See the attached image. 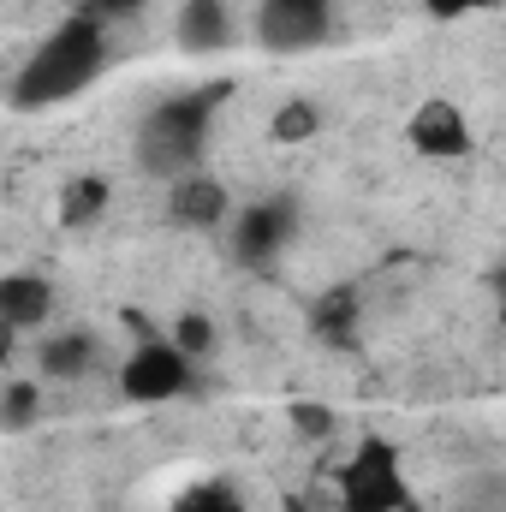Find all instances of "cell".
<instances>
[{"mask_svg":"<svg viewBox=\"0 0 506 512\" xmlns=\"http://www.w3.org/2000/svg\"><path fill=\"white\" fill-rule=\"evenodd\" d=\"M108 66H114V36H108V24L72 12V18H60V24L24 54V66H12L6 108H12V114H42V108L78 102L90 84H102Z\"/></svg>","mask_w":506,"mask_h":512,"instance_id":"1","label":"cell"},{"mask_svg":"<svg viewBox=\"0 0 506 512\" xmlns=\"http://www.w3.org/2000/svg\"><path fill=\"white\" fill-rule=\"evenodd\" d=\"M227 96H233V78H203V84H191V90L155 102V108L143 114L137 137H131L137 167H143L149 179H161V185L197 173L203 155H209V137H215V120H221Z\"/></svg>","mask_w":506,"mask_h":512,"instance_id":"2","label":"cell"},{"mask_svg":"<svg viewBox=\"0 0 506 512\" xmlns=\"http://www.w3.org/2000/svg\"><path fill=\"white\" fill-rule=\"evenodd\" d=\"M334 501H340V512H417L405 453L387 435H364L334 465Z\"/></svg>","mask_w":506,"mask_h":512,"instance_id":"3","label":"cell"},{"mask_svg":"<svg viewBox=\"0 0 506 512\" xmlns=\"http://www.w3.org/2000/svg\"><path fill=\"white\" fill-rule=\"evenodd\" d=\"M298 227H304V203L292 191H268L256 203H239V215L227 227V256L245 274H274L280 256L298 245Z\"/></svg>","mask_w":506,"mask_h":512,"instance_id":"4","label":"cell"},{"mask_svg":"<svg viewBox=\"0 0 506 512\" xmlns=\"http://www.w3.org/2000/svg\"><path fill=\"white\" fill-rule=\"evenodd\" d=\"M120 399L126 405H167V399H185L197 387V358H185L173 346V334H143L120 364Z\"/></svg>","mask_w":506,"mask_h":512,"instance_id":"5","label":"cell"},{"mask_svg":"<svg viewBox=\"0 0 506 512\" xmlns=\"http://www.w3.org/2000/svg\"><path fill=\"white\" fill-rule=\"evenodd\" d=\"M334 36V0H256V42L268 54H310Z\"/></svg>","mask_w":506,"mask_h":512,"instance_id":"6","label":"cell"},{"mask_svg":"<svg viewBox=\"0 0 506 512\" xmlns=\"http://www.w3.org/2000/svg\"><path fill=\"white\" fill-rule=\"evenodd\" d=\"M161 215H167V227H179V233H227L233 215H239V203H233L227 179H215L209 167H197V173H185V179L167 185Z\"/></svg>","mask_w":506,"mask_h":512,"instance_id":"7","label":"cell"},{"mask_svg":"<svg viewBox=\"0 0 506 512\" xmlns=\"http://www.w3.org/2000/svg\"><path fill=\"white\" fill-rule=\"evenodd\" d=\"M405 143H411V155H423V161H465V155L477 149V131H471V120H465L459 102L429 96V102L411 108Z\"/></svg>","mask_w":506,"mask_h":512,"instance_id":"8","label":"cell"},{"mask_svg":"<svg viewBox=\"0 0 506 512\" xmlns=\"http://www.w3.org/2000/svg\"><path fill=\"white\" fill-rule=\"evenodd\" d=\"M60 310V286L36 268L0 274V328L6 334H48V316Z\"/></svg>","mask_w":506,"mask_h":512,"instance_id":"9","label":"cell"},{"mask_svg":"<svg viewBox=\"0 0 506 512\" xmlns=\"http://www.w3.org/2000/svg\"><path fill=\"white\" fill-rule=\"evenodd\" d=\"M233 36H239V24H233V6H227V0H179V12H173V42H179V54L215 60V54L233 48Z\"/></svg>","mask_w":506,"mask_h":512,"instance_id":"10","label":"cell"},{"mask_svg":"<svg viewBox=\"0 0 506 512\" xmlns=\"http://www.w3.org/2000/svg\"><path fill=\"white\" fill-rule=\"evenodd\" d=\"M96 334L90 328H60V334H42V346H36V376L54 387H72L84 382L90 370H96Z\"/></svg>","mask_w":506,"mask_h":512,"instance_id":"11","label":"cell"},{"mask_svg":"<svg viewBox=\"0 0 506 512\" xmlns=\"http://www.w3.org/2000/svg\"><path fill=\"white\" fill-rule=\"evenodd\" d=\"M358 316H364V304H358V286L352 280L310 298V334L322 346H334V352H358Z\"/></svg>","mask_w":506,"mask_h":512,"instance_id":"12","label":"cell"},{"mask_svg":"<svg viewBox=\"0 0 506 512\" xmlns=\"http://www.w3.org/2000/svg\"><path fill=\"white\" fill-rule=\"evenodd\" d=\"M108 203H114V179H102V173H72V179L60 185V197H54V221H60L66 233H90V227L108 215Z\"/></svg>","mask_w":506,"mask_h":512,"instance_id":"13","label":"cell"},{"mask_svg":"<svg viewBox=\"0 0 506 512\" xmlns=\"http://www.w3.org/2000/svg\"><path fill=\"white\" fill-rule=\"evenodd\" d=\"M48 411V382L42 376H6L0 387V435H30Z\"/></svg>","mask_w":506,"mask_h":512,"instance_id":"14","label":"cell"},{"mask_svg":"<svg viewBox=\"0 0 506 512\" xmlns=\"http://www.w3.org/2000/svg\"><path fill=\"white\" fill-rule=\"evenodd\" d=\"M167 512H251V507H245V489L233 477H191L167 501Z\"/></svg>","mask_w":506,"mask_h":512,"instance_id":"15","label":"cell"},{"mask_svg":"<svg viewBox=\"0 0 506 512\" xmlns=\"http://www.w3.org/2000/svg\"><path fill=\"white\" fill-rule=\"evenodd\" d=\"M167 334H173V346H179L185 358H197V364H209V358L221 352V328H215V316H209L203 304H191V310H179Z\"/></svg>","mask_w":506,"mask_h":512,"instance_id":"16","label":"cell"},{"mask_svg":"<svg viewBox=\"0 0 506 512\" xmlns=\"http://www.w3.org/2000/svg\"><path fill=\"white\" fill-rule=\"evenodd\" d=\"M316 131H322V108L304 102V96L280 102L274 120H268V137H274V143H304V137H316Z\"/></svg>","mask_w":506,"mask_h":512,"instance_id":"17","label":"cell"},{"mask_svg":"<svg viewBox=\"0 0 506 512\" xmlns=\"http://www.w3.org/2000/svg\"><path fill=\"white\" fill-rule=\"evenodd\" d=\"M286 423H292L304 441H334V429H340L334 405H316V399H286Z\"/></svg>","mask_w":506,"mask_h":512,"instance_id":"18","label":"cell"},{"mask_svg":"<svg viewBox=\"0 0 506 512\" xmlns=\"http://www.w3.org/2000/svg\"><path fill=\"white\" fill-rule=\"evenodd\" d=\"M78 12L114 30V24H131V18H143V12H149V0H78Z\"/></svg>","mask_w":506,"mask_h":512,"instance_id":"19","label":"cell"},{"mask_svg":"<svg viewBox=\"0 0 506 512\" xmlns=\"http://www.w3.org/2000/svg\"><path fill=\"white\" fill-rule=\"evenodd\" d=\"M435 24H453V18H471V12H489V6H501V0H417Z\"/></svg>","mask_w":506,"mask_h":512,"instance_id":"20","label":"cell"},{"mask_svg":"<svg viewBox=\"0 0 506 512\" xmlns=\"http://www.w3.org/2000/svg\"><path fill=\"white\" fill-rule=\"evenodd\" d=\"M501 322H506V274H501Z\"/></svg>","mask_w":506,"mask_h":512,"instance_id":"21","label":"cell"}]
</instances>
